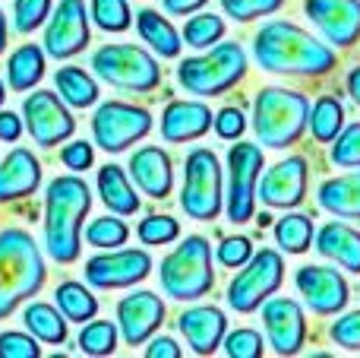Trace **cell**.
I'll list each match as a JSON object with an SVG mask.
<instances>
[{
  "label": "cell",
  "mask_w": 360,
  "mask_h": 358,
  "mask_svg": "<svg viewBox=\"0 0 360 358\" xmlns=\"http://www.w3.org/2000/svg\"><path fill=\"white\" fill-rule=\"evenodd\" d=\"M98 194L101 203L111 209L114 216H133L139 213V194L133 190L130 178L120 165H101L98 168Z\"/></svg>",
  "instance_id": "484cf974"
},
{
  "label": "cell",
  "mask_w": 360,
  "mask_h": 358,
  "mask_svg": "<svg viewBox=\"0 0 360 358\" xmlns=\"http://www.w3.org/2000/svg\"><path fill=\"white\" fill-rule=\"evenodd\" d=\"M294 285L304 295L307 308L319 317L342 314L351 302V285L335 266H300L294 273Z\"/></svg>",
  "instance_id": "5bb4252c"
},
{
  "label": "cell",
  "mask_w": 360,
  "mask_h": 358,
  "mask_svg": "<svg viewBox=\"0 0 360 358\" xmlns=\"http://www.w3.org/2000/svg\"><path fill=\"white\" fill-rule=\"evenodd\" d=\"M22 137V118L13 111H0V140L4 143H16Z\"/></svg>",
  "instance_id": "681fc988"
},
{
  "label": "cell",
  "mask_w": 360,
  "mask_h": 358,
  "mask_svg": "<svg viewBox=\"0 0 360 358\" xmlns=\"http://www.w3.org/2000/svg\"><path fill=\"white\" fill-rule=\"evenodd\" d=\"M184 340L190 342V349L196 355H212L218 346L224 342V333H228V317H224L221 308L215 304H196V308L184 311L177 321Z\"/></svg>",
  "instance_id": "44dd1931"
},
{
  "label": "cell",
  "mask_w": 360,
  "mask_h": 358,
  "mask_svg": "<svg viewBox=\"0 0 360 358\" xmlns=\"http://www.w3.org/2000/svg\"><path fill=\"white\" fill-rule=\"evenodd\" d=\"M329 159L338 168H360V121L342 127V133L332 140Z\"/></svg>",
  "instance_id": "74e56055"
},
{
  "label": "cell",
  "mask_w": 360,
  "mask_h": 358,
  "mask_svg": "<svg viewBox=\"0 0 360 358\" xmlns=\"http://www.w3.org/2000/svg\"><path fill=\"white\" fill-rule=\"evenodd\" d=\"M54 86L70 108H89L98 101V82L82 67H60L54 73Z\"/></svg>",
  "instance_id": "f546056e"
},
{
  "label": "cell",
  "mask_w": 360,
  "mask_h": 358,
  "mask_svg": "<svg viewBox=\"0 0 360 358\" xmlns=\"http://www.w3.org/2000/svg\"><path fill=\"white\" fill-rule=\"evenodd\" d=\"M41 184V162L35 159L32 149H16L0 162V203H13V200H25L32 197Z\"/></svg>",
  "instance_id": "7402d4cb"
},
{
  "label": "cell",
  "mask_w": 360,
  "mask_h": 358,
  "mask_svg": "<svg viewBox=\"0 0 360 358\" xmlns=\"http://www.w3.org/2000/svg\"><path fill=\"white\" fill-rule=\"evenodd\" d=\"M152 273L149 251L139 247H114L108 254H98L86 264V283L95 289H127L143 283Z\"/></svg>",
  "instance_id": "9a60e30c"
},
{
  "label": "cell",
  "mask_w": 360,
  "mask_h": 358,
  "mask_svg": "<svg viewBox=\"0 0 360 358\" xmlns=\"http://www.w3.org/2000/svg\"><path fill=\"white\" fill-rule=\"evenodd\" d=\"M22 321H25V330L38 342H48V346H63L67 342V317L54 304H44V302L25 304Z\"/></svg>",
  "instance_id": "f1b7e54d"
},
{
  "label": "cell",
  "mask_w": 360,
  "mask_h": 358,
  "mask_svg": "<svg viewBox=\"0 0 360 358\" xmlns=\"http://www.w3.org/2000/svg\"><path fill=\"white\" fill-rule=\"evenodd\" d=\"M304 13L332 48L360 42V0H304Z\"/></svg>",
  "instance_id": "2e32d148"
},
{
  "label": "cell",
  "mask_w": 360,
  "mask_h": 358,
  "mask_svg": "<svg viewBox=\"0 0 360 358\" xmlns=\"http://www.w3.org/2000/svg\"><path fill=\"white\" fill-rule=\"evenodd\" d=\"M224 352L231 358H259L266 352V342H262V336L256 333V330H234V333H224Z\"/></svg>",
  "instance_id": "b9f144b4"
},
{
  "label": "cell",
  "mask_w": 360,
  "mask_h": 358,
  "mask_svg": "<svg viewBox=\"0 0 360 358\" xmlns=\"http://www.w3.org/2000/svg\"><path fill=\"white\" fill-rule=\"evenodd\" d=\"M86 238L92 247H101V251H114V247L127 245L130 238V228H127L124 219H114V216H101V219H92L86 228Z\"/></svg>",
  "instance_id": "d590c367"
},
{
  "label": "cell",
  "mask_w": 360,
  "mask_h": 358,
  "mask_svg": "<svg viewBox=\"0 0 360 358\" xmlns=\"http://www.w3.org/2000/svg\"><path fill=\"white\" fill-rule=\"evenodd\" d=\"M41 346L32 333H16V330H6L0 333V358H38Z\"/></svg>",
  "instance_id": "ee69618b"
},
{
  "label": "cell",
  "mask_w": 360,
  "mask_h": 358,
  "mask_svg": "<svg viewBox=\"0 0 360 358\" xmlns=\"http://www.w3.org/2000/svg\"><path fill=\"white\" fill-rule=\"evenodd\" d=\"M92 35H89V10L86 0H60L48 16V29H44V54L67 61L76 57L79 51L89 48Z\"/></svg>",
  "instance_id": "4fadbf2b"
},
{
  "label": "cell",
  "mask_w": 360,
  "mask_h": 358,
  "mask_svg": "<svg viewBox=\"0 0 360 358\" xmlns=\"http://www.w3.org/2000/svg\"><path fill=\"white\" fill-rule=\"evenodd\" d=\"M285 0H221L224 16L237 19V23H253L259 16H272L281 10Z\"/></svg>",
  "instance_id": "60d3db41"
},
{
  "label": "cell",
  "mask_w": 360,
  "mask_h": 358,
  "mask_svg": "<svg viewBox=\"0 0 360 358\" xmlns=\"http://www.w3.org/2000/svg\"><path fill=\"white\" fill-rule=\"evenodd\" d=\"M152 130V114L130 101H105L95 108L92 118V140L105 152H124L133 143L146 140Z\"/></svg>",
  "instance_id": "30bf717a"
},
{
  "label": "cell",
  "mask_w": 360,
  "mask_h": 358,
  "mask_svg": "<svg viewBox=\"0 0 360 358\" xmlns=\"http://www.w3.org/2000/svg\"><path fill=\"white\" fill-rule=\"evenodd\" d=\"M92 19L105 32H127L133 25V13L127 0H92Z\"/></svg>",
  "instance_id": "8d00e7d4"
},
{
  "label": "cell",
  "mask_w": 360,
  "mask_h": 358,
  "mask_svg": "<svg viewBox=\"0 0 360 358\" xmlns=\"http://www.w3.org/2000/svg\"><path fill=\"white\" fill-rule=\"evenodd\" d=\"M329 336L335 346L348 349V352H360V311H348L329 327Z\"/></svg>",
  "instance_id": "7bdbcfd3"
},
{
  "label": "cell",
  "mask_w": 360,
  "mask_h": 358,
  "mask_svg": "<svg viewBox=\"0 0 360 358\" xmlns=\"http://www.w3.org/2000/svg\"><path fill=\"white\" fill-rule=\"evenodd\" d=\"M92 159H95V149H92V143H89V140H73V143H67V146H63V152H60L63 168H70V171L92 168Z\"/></svg>",
  "instance_id": "7dc6e473"
},
{
  "label": "cell",
  "mask_w": 360,
  "mask_h": 358,
  "mask_svg": "<svg viewBox=\"0 0 360 358\" xmlns=\"http://www.w3.org/2000/svg\"><path fill=\"white\" fill-rule=\"evenodd\" d=\"M316 143H332L345 127V108L335 95H319L316 105H310V124Z\"/></svg>",
  "instance_id": "d6a6232c"
},
{
  "label": "cell",
  "mask_w": 360,
  "mask_h": 358,
  "mask_svg": "<svg viewBox=\"0 0 360 358\" xmlns=\"http://www.w3.org/2000/svg\"><path fill=\"white\" fill-rule=\"evenodd\" d=\"M51 16V0H16L13 4V29L29 35Z\"/></svg>",
  "instance_id": "ab89813d"
},
{
  "label": "cell",
  "mask_w": 360,
  "mask_h": 358,
  "mask_svg": "<svg viewBox=\"0 0 360 358\" xmlns=\"http://www.w3.org/2000/svg\"><path fill=\"white\" fill-rule=\"evenodd\" d=\"M6 32H10L6 29V16L0 13V54H4V48H6Z\"/></svg>",
  "instance_id": "f5cc1de1"
},
{
  "label": "cell",
  "mask_w": 360,
  "mask_h": 358,
  "mask_svg": "<svg viewBox=\"0 0 360 358\" xmlns=\"http://www.w3.org/2000/svg\"><path fill=\"white\" fill-rule=\"evenodd\" d=\"M281 283H285V260H281V254L272 251V247L253 251V257L231 279L228 304L237 314H253V311L262 308L266 298H272L278 292Z\"/></svg>",
  "instance_id": "9c48e42d"
},
{
  "label": "cell",
  "mask_w": 360,
  "mask_h": 358,
  "mask_svg": "<svg viewBox=\"0 0 360 358\" xmlns=\"http://www.w3.org/2000/svg\"><path fill=\"white\" fill-rule=\"evenodd\" d=\"M250 257H253V241L250 238H224L218 245V264L228 266V270H240Z\"/></svg>",
  "instance_id": "f6af8a7d"
},
{
  "label": "cell",
  "mask_w": 360,
  "mask_h": 358,
  "mask_svg": "<svg viewBox=\"0 0 360 358\" xmlns=\"http://www.w3.org/2000/svg\"><path fill=\"white\" fill-rule=\"evenodd\" d=\"M92 70L98 80H105L120 92H152L162 82V67L155 57L139 44L127 42H114L95 51Z\"/></svg>",
  "instance_id": "52a82bcc"
},
{
  "label": "cell",
  "mask_w": 360,
  "mask_h": 358,
  "mask_svg": "<svg viewBox=\"0 0 360 358\" xmlns=\"http://www.w3.org/2000/svg\"><path fill=\"white\" fill-rule=\"evenodd\" d=\"M224 206L221 190V162L212 149L196 146L184 162V187H180V209L196 222L218 219Z\"/></svg>",
  "instance_id": "ba28073f"
},
{
  "label": "cell",
  "mask_w": 360,
  "mask_h": 358,
  "mask_svg": "<svg viewBox=\"0 0 360 358\" xmlns=\"http://www.w3.org/2000/svg\"><path fill=\"white\" fill-rule=\"evenodd\" d=\"M269 346L278 355H297L307 342V317L294 298H266L262 302Z\"/></svg>",
  "instance_id": "ac0fdd59"
},
{
  "label": "cell",
  "mask_w": 360,
  "mask_h": 358,
  "mask_svg": "<svg viewBox=\"0 0 360 358\" xmlns=\"http://www.w3.org/2000/svg\"><path fill=\"white\" fill-rule=\"evenodd\" d=\"M92 209V190L82 178L60 175L44 194V251L57 264H73L82 251V226Z\"/></svg>",
  "instance_id": "7a4b0ae2"
},
{
  "label": "cell",
  "mask_w": 360,
  "mask_h": 358,
  "mask_svg": "<svg viewBox=\"0 0 360 358\" xmlns=\"http://www.w3.org/2000/svg\"><path fill=\"white\" fill-rule=\"evenodd\" d=\"M316 251L348 273H360V232L345 222L332 219L313 235Z\"/></svg>",
  "instance_id": "cb8c5ba5"
},
{
  "label": "cell",
  "mask_w": 360,
  "mask_h": 358,
  "mask_svg": "<svg viewBox=\"0 0 360 358\" xmlns=\"http://www.w3.org/2000/svg\"><path fill=\"white\" fill-rule=\"evenodd\" d=\"M262 149L256 143H234L228 152V219L234 226L253 219L256 209V184L262 175Z\"/></svg>",
  "instance_id": "8fae6325"
},
{
  "label": "cell",
  "mask_w": 360,
  "mask_h": 358,
  "mask_svg": "<svg viewBox=\"0 0 360 358\" xmlns=\"http://www.w3.org/2000/svg\"><path fill=\"white\" fill-rule=\"evenodd\" d=\"M165 295L174 302H199L215 289V270H212V245L202 235L184 238L168 257L162 260L158 270Z\"/></svg>",
  "instance_id": "5b68a950"
},
{
  "label": "cell",
  "mask_w": 360,
  "mask_h": 358,
  "mask_svg": "<svg viewBox=\"0 0 360 358\" xmlns=\"http://www.w3.org/2000/svg\"><path fill=\"white\" fill-rule=\"evenodd\" d=\"M212 127H215V133L221 140H240L243 130H247V118H243L240 108L228 105V108H221V111L212 118Z\"/></svg>",
  "instance_id": "bcb514c9"
},
{
  "label": "cell",
  "mask_w": 360,
  "mask_h": 358,
  "mask_svg": "<svg viewBox=\"0 0 360 358\" xmlns=\"http://www.w3.org/2000/svg\"><path fill=\"white\" fill-rule=\"evenodd\" d=\"M54 302H57V308H60V314L73 323H86L98 314V298L89 292V285L73 283V279L57 285Z\"/></svg>",
  "instance_id": "4dcf8cb0"
},
{
  "label": "cell",
  "mask_w": 360,
  "mask_h": 358,
  "mask_svg": "<svg viewBox=\"0 0 360 358\" xmlns=\"http://www.w3.org/2000/svg\"><path fill=\"white\" fill-rule=\"evenodd\" d=\"M22 121L29 137L44 149L60 146L63 140H70L76 133V118L63 105L60 95L48 92V89H38L22 101Z\"/></svg>",
  "instance_id": "7c38bea8"
},
{
  "label": "cell",
  "mask_w": 360,
  "mask_h": 358,
  "mask_svg": "<svg viewBox=\"0 0 360 358\" xmlns=\"http://www.w3.org/2000/svg\"><path fill=\"white\" fill-rule=\"evenodd\" d=\"M117 340H120V330L114 327L111 321H86V327L79 330V352L82 355H114L117 349Z\"/></svg>",
  "instance_id": "836d02e7"
},
{
  "label": "cell",
  "mask_w": 360,
  "mask_h": 358,
  "mask_svg": "<svg viewBox=\"0 0 360 358\" xmlns=\"http://www.w3.org/2000/svg\"><path fill=\"white\" fill-rule=\"evenodd\" d=\"M4 99H6V89H4V80H0V105H4Z\"/></svg>",
  "instance_id": "db71d44e"
},
{
  "label": "cell",
  "mask_w": 360,
  "mask_h": 358,
  "mask_svg": "<svg viewBox=\"0 0 360 358\" xmlns=\"http://www.w3.org/2000/svg\"><path fill=\"white\" fill-rule=\"evenodd\" d=\"M136 235H139V241H143V245H149V247H155V245H171V241L180 238V222L174 219V216L155 213V216H149V219L139 222Z\"/></svg>",
  "instance_id": "f35d334b"
},
{
  "label": "cell",
  "mask_w": 360,
  "mask_h": 358,
  "mask_svg": "<svg viewBox=\"0 0 360 358\" xmlns=\"http://www.w3.org/2000/svg\"><path fill=\"white\" fill-rule=\"evenodd\" d=\"M224 38V19L215 13H196L184 25V42L190 48H212Z\"/></svg>",
  "instance_id": "e575fe53"
},
{
  "label": "cell",
  "mask_w": 360,
  "mask_h": 358,
  "mask_svg": "<svg viewBox=\"0 0 360 358\" xmlns=\"http://www.w3.org/2000/svg\"><path fill=\"white\" fill-rule=\"evenodd\" d=\"M307 124H310V99L304 92L281 86L259 89L253 101V130L259 143H266L269 149H288L304 137Z\"/></svg>",
  "instance_id": "277c9868"
},
{
  "label": "cell",
  "mask_w": 360,
  "mask_h": 358,
  "mask_svg": "<svg viewBox=\"0 0 360 358\" xmlns=\"http://www.w3.org/2000/svg\"><path fill=\"white\" fill-rule=\"evenodd\" d=\"M162 4H165V13H171V16H190V13H196L209 0H162Z\"/></svg>",
  "instance_id": "f907efd6"
},
{
  "label": "cell",
  "mask_w": 360,
  "mask_h": 358,
  "mask_svg": "<svg viewBox=\"0 0 360 358\" xmlns=\"http://www.w3.org/2000/svg\"><path fill=\"white\" fill-rule=\"evenodd\" d=\"M136 32L158 57H177L180 54V32L158 10H139L136 13Z\"/></svg>",
  "instance_id": "83f0119b"
},
{
  "label": "cell",
  "mask_w": 360,
  "mask_h": 358,
  "mask_svg": "<svg viewBox=\"0 0 360 358\" xmlns=\"http://www.w3.org/2000/svg\"><path fill=\"white\" fill-rule=\"evenodd\" d=\"M307 178H310V168H307L304 156L281 159V162H275L266 175H259L256 197H259L266 206L294 209V206H300L307 197Z\"/></svg>",
  "instance_id": "e0dca14e"
},
{
  "label": "cell",
  "mask_w": 360,
  "mask_h": 358,
  "mask_svg": "<svg viewBox=\"0 0 360 358\" xmlns=\"http://www.w3.org/2000/svg\"><path fill=\"white\" fill-rule=\"evenodd\" d=\"M165 323V302L155 292H133L117 302V330L127 346H143Z\"/></svg>",
  "instance_id": "d6986e66"
},
{
  "label": "cell",
  "mask_w": 360,
  "mask_h": 358,
  "mask_svg": "<svg viewBox=\"0 0 360 358\" xmlns=\"http://www.w3.org/2000/svg\"><path fill=\"white\" fill-rule=\"evenodd\" d=\"M348 95L354 99V105L360 108V63H357V67H351V73H348Z\"/></svg>",
  "instance_id": "816d5d0a"
},
{
  "label": "cell",
  "mask_w": 360,
  "mask_h": 358,
  "mask_svg": "<svg viewBox=\"0 0 360 358\" xmlns=\"http://www.w3.org/2000/svg\"><path fill=\"white\" fill-rule=\"evenodd\" d=\"M180 346L171 336H155V340L146 346V358H180Z\"/></svg>",
  "instance_id": "c3c4849f"
},
{
  "label": "cell",
  "mask_w": 360,
  "mask_h": 358,
  "mask_svg": "<svg viewBox=\"0 0 360 358\" xmlns=\"http://www.w3.org/2000/svg\"><path fill=\"white\" fill-rule=\"evenodd\" d=\"M316 200L335 219H360V171L323 181Z\"/></svg>",
  "instance_id": "d4e9b609"
},
{
  "label": "cell",
  "mask_w": 360,
  "mask_h": 358,
  "mask_svg": "<svg viewBox=\"0 0 360 358\" xmlns=\"http://www.w3.org/2000/svg\"><path fill=\"white\" fill-rule=\"evenodd\" d=\"M247 76V51L237 42L212 44L209 54L186 57L177 67V82L193 95H224Z\"/></svg>",
  "instance_id": "8992f818"
},
{
  "label": "cell",
  "mask_w": 360,
  "mask_h": 358,
  "mask_svg": "<svg viewBox=\"0 0 360 358\" xmlns=\"http://www.w3.org/2000/svg\"><path fill=\"white\" fill-rule=\"evenodd\" d=\"M130 178L136 181V187L143 194H149L152 200H165L174 190V168H171V156L162 146H143L130 156Z\"/></svg>",
  "instance_id": "ffe728a7"
},
{
  "label": "cell",
  "mask_w": 360,
  "mask_h": 358,
  "mask_svg": "<svg viewBox=\"0 0 360 358\" xmlns=\"http://www.w3.org/2000/svg\"><path fill=\"white\" fill-rule=\"evenodd\" d=\"M313 235H316V228H313V219L304 213H288L281 216L278 222H275V245L281 247L285 254H307L313 247Z\"/></svg>",
  "instance_id": "1f68e13d"
},
{
  "label": "cell",
  "mask_w": 360,
  "mask_h": 358,
  "mask_svg": "<svg viewBox=\"0 0 360 358\" xmlns=\"http://www.w3.org/2000/svg\"><path fill=\"white\" fill-rule=\"evenodd\" d=\"M44 76V48L38 44H19L6 61V80H10L13 92H29L41 82Z\"/></svg>",
  "instance_id": "4316f807"
},
{
  "label": "cell",
  "mask_w": 360,
  "mask_h": 358,
  "mask_svg": "<svg viewBox=\"0 0 360 358\" xmlns=\"http://www.w3.org/2000/svg\"><path fill=\"white\" fill-rule=\"evenodd\" d=\"M253 57L266 73L278 76H326L338 67L329 44L316 42V35L288 19H272L256 32Z\"/></svg>",
  "instance_id": "6da1fadb"
},
{
  "label": "cell",
  "mask_w": 360,
  "mask_h": 358,
  "mask_svg": "<svg viewBox=\"0 0 360 358\" xmlns=\"http://www.w3.org/2000/svg\"><path fill=\"white\" fill-rule=\"evenodd\" d=\"M212 108L202 101H171L162 114V140L165 143H190L212 130Z\"/></svg>",
  "instance_id": "603a6c76"
},
{
  "label": "cell",
  "mask_w": 360,
  "mask_h": 358,
  "mask_svg": "<svg viewBox=\"0 0 360 358\" xmlns=\"http://www.w3.org/2000/svg\"><path fill=\"white\" fill-rule=\"evenodd\" d=\"M44 279L48 266L38 241L25 228H0V321L38 295Z\"/></svg>",
  "instance_id": "3957f363"
}]
</instances>
